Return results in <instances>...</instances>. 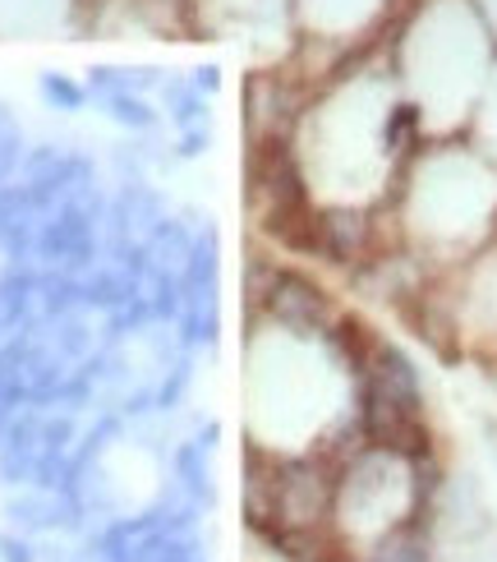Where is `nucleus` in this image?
<instances>
[{"label":"nucleus","instance_id":"obj_1","mask_svg":"<svg viewBox=\"0 0 497 562\" xmlns=\"http://www.w3.org/2000/svg\"><path fill=\"white\" fill-rule=\"evenodd\" d=\"M176 480L194 503H212V448L203 442H180L176 448Z\"/></svg>","mask_w":497,"mask_h":562},{"label":"nucleus","instance_id":"obj_2","mask_svg":"<svg viewBox=\"0 0 497 562\" xmlns=\"http://www.w3.org/2000/svg\"><path fill=\"white\" fill-rule=\"evenodd\" d=\"M102 106H106V115L115 125H125L134 134H153L161 125V115H157L148 92H111V98H102Z\"/></svg>","mask_w":497,"mask_h":562},{"label":"nucleus","instance_id":"obj_3","mask_svg":"<svg viewBox=\"0 0 497 562\" xmlns=\"http://www.w3.org/2000/svg\"><path fill=\"white\" fill-rule=\"evenodd\" d=\"M373 562H429V544H423L419 526H396L383 544H377Z\"/></svg>","mask_w":497,"mask_h":562},{"label":"nucleus","instance_id":"obj_4","mask_svg":"<svg viewBox=\"0 0 497 562\" xmlns=\"http://www.w3.org/2000/svg\"><path fill=\"white\" fill-rule=\"evenodd\" d=\"M37 88H42V98L52 102L56 111H83V106H88V98H92L88 83H79L75 75H60V69H46Z\"/></svg>","mask_w":497,"mask_h":562},{"label":"nucleus","instance_id":"obj_5","mask_svg":"<svg viewBox=\"0 0 497 562\" xmlns=\"http://www.w3.org/2000/svg\"><path fill=\"white\" fill-rule=\"evenodd\" d=\"M189 83H194V88L203 92V98H212V92L222 88V69H217V65H199V69H194V79H189Z\"/></svg>","mask_w":497,"mask_h":562},{"label":"nucleus","instance_id":"obj_6","mask_svg":"<svg viewBox=\"0 0 497 562\" xmlns=\"http://www.w3.org/2000/svg\"><path fill=\"white\" fill-rule=\"evenodd\" d=\"M0 558L5 562H33V549L23 540H0Z\"/></svg>","mask_w":497,"mask_h":562},{"label":"nucleus","instance_id":"obj_7","mask_svg":"<svg viewBox=\"0 0 497 562\" xmlns=\"http://www.w3.org/2000/svg\"><path fill=\"white\" fill-rule=\"evenodd\" d=\"M493 438H497V429H493ZM493 452H497V442H493Z\"/></svg>","mask_w":497,"mask_h":562}]
</instances>
